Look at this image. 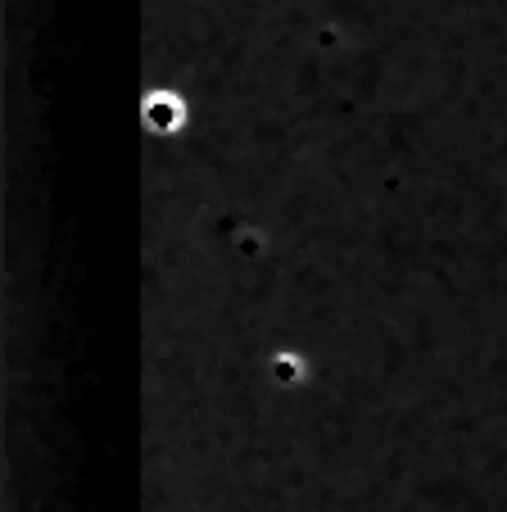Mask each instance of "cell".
Listing matches in <instances>:
<instances>
[{
    "instance_id": "6da1fadb",
    "label": "cell",
    "mask_w": 507,
    "mask_h": 512,
    "mask_svg": "<svg viewBox=\"0 0 507 512\" xmlns=\"http://www.w3.org/2000/svg\"><path fill=\"white\" fill-rule=\"evenodd\" d=\"M141 127L154 145L182 141L195 127V100L182 82H150L141 96Z\"/></svg>"
}]
</instances>
